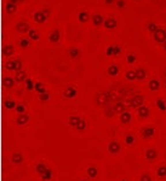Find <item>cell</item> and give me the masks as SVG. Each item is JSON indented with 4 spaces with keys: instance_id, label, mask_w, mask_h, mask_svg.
Instances as JSON below:
<instances>
[{
    "instance_id": "cell-2",
    "label": "cell",
    "mask_w": 166,
    "mask_h": 181,
    "mask_svg": "<svg viewBox=\"0 0 166 181\" xmlns=\"http://www.w3.org/2000/svg\"><path fill=\"white\" fill-rule=\"evenodd\" d=\"M130 104H131L132 108H141L143 106V97L142 96H136L135 98H132L131 100H130Z\"/></svg>"
},
{
    "instance_id": "cell-42",
    "label": "cell",
    "mask_w": 166,
    "mask_h": 181,
    "mask_svg": "<svg viewBox=\"0 0 166 181\" xmlns=\"http://www.w3.org/2000/svg\"><path fill=\"white\" fill-rule=\"evenodd\" d=\"M107 55L108 56H114V46H109L107 48Z\"/></svg>"
},
{
    "instance_id": "cell-29",
    "label": "cell",
    "mask_w": 166,
    "mask_h": 181,
    "mask_svg": "<svg viewBox=\"0 0 166 181\" xmlns=\"http://www.w3.org/2000/svg\"><path fill=\"white\" fill-rule=\"evenodd\" d=\"M17 106V105H16V103L14 102V100H6V102H5V108H6V109H14V108H16Z\"/></svg>"
},
{
    "instance_id": "cell-43",
    "label": "cell",
    "mask_w": 166,
    "mask_h": 181,
    "mask_svg": "<svg viewBox=\"0 0 166 181\" xmlns=\"http://www.w3.org/2000/svg\"><path fill=\"white\" fill-rule=\"evenodd\" d=\"M20 45L22 46V47H28V46H29V40H27V39H23V40H21Z\"/></svg>"
},
{
    "instance_id": "cell-53",
    "label": "cell",
    "mask_w": 166,
    "mask_h": 181,
    "mask_svg": "<svg viewBox=\"0 0 166 181\" xmlns=\"http://www.w3.org/2000/svg\"><path fill=\"white\" fill-rule=\"evenodd\" d=\"M121 181H127V180H121Z\"/></svg>"
},
{
    "instance_id": "cell-20",
    "label": "cell",
    "mask_w": 166,
    "mask_h": 181,
    "mask_svg": "<svg viewBox=\"0 0 166 181\" xmlns=\"http://www.w3.org/2000/svg\"><path fill=\"white\" fill-rule=\"evenodd\" d=\"M159 87H160V82H159L158 80H152L150 82H149V88L152 91H158Z\"/></svg>"
},
{
    "instance_id": "cell-19",
    "label": "cell",
    "mask_w": 166,
    "mask_h": 181,
    "mask_svg": "<svg viewBox=\"0 0 166 181\" xmlns=\"http://www.w3.org/2000/svg\"><path fill=\"white\" fill-rule=\"evenodd\" d=\"M136 71V79L137 80H142V79H144L146 77V70L143 69H137V70H135Z\"/></svg>"
},
{
    "instance_id": "cell-47",
    "label": "cell",
    "mask_w": 166,
    "mask_h": 181,
    "mask_svg": "<svg viewBox=\"0 0 166 181\" xmlns=\"http://www.w3.org/2000/svg\"><path fill=\"white\" fill-rule=\"evenodd\" d=\"M120 51H121V50H120V46H118V45L114 46V56L119 55V53H120Z\"/></svg>"
},
{
    "instance_id": "cell-30",
    "label": "cell",
    "mask_w": 166,
    "mask_h": 181,
    "mask_svg": "<svg viewBox=\"0 0 166 181\" xmlns=\"http://www.w3.org/2000/svg\"><path fill=\"white\" fill-rule=\"evenodd\" d=\"M156 105H158V108L161 110V111H165V110H166V104H165L164 100H161V99H158Z\"/></svg>"
},
{
    "instance_id": "cell-9",
    "label": "cell",
    "mask_w": 166,
    "mask_h": 181,
    "mask_svg": "<svg viewBox=\"0 0 166 181\" xmlns=\"http://www.w3.org/2000/svg\"><path fill=\"white\" fill-rule=\"evenodd\" d=\"M149 109H148L147 106H141V108H138V115L141 116V117H143V118H146V117H148L149 116Z\"/></svg>"
},
{
    "instance_id": "cell-4",
    "label": "cell",
    "mask_w": 166,
    "mask_h": 181,
    "mask_svg": "<svg viewBox=\"0 0 166 181\" xmlns=\"http://www.w3.org/2000/svg\"><path fill=\"white\" fill-rule=\"evenodd\" d=\"M108 151L110 153H113V155H115V153H118L120 151V145L118 144L116 141H112L109 145H108Z\"/></svg>"
},
{
    "instance_id": "cell-3",
    "label": "cell",
    "mask_w": 166,
    "mask_h": 181,
    "mask_svg": "<svg viewBox=\"0 0 166 181\" xmlns=\"http://www.w3.org/2000/svg\"><path fill=\"white\" fill-rule=\"evenodd\" d=\"M154 38L158 42H166V32L163 29H159L156 33H154Z\"/></svg>"
},
{
    "instance_id": "cell-1",
    "label": "cell",
    "mask_w": 166,
    "mask_h": 181,
    "mask_svg": "<svg viewBox=\"0 0 166 181\" xmlns=\"http://www.w3.org/2000/svg\"><path fill=\"white\" fill-rule=\"evenodd\" d=\"M50 15V11L49 10H44V11H40V12H37L34 15V20L35 22H38V23H43L46 18H47V16Z\"/></svg>"
},
{
    "instance_id": "cell-7",
    "label": "cell",
    "mask_w": 166,
    "mask_h": 181,
    "mask_svg": "<svg viewBox=\"0 0 166 181\" xmlns=\"http://www.w3.org/2000/svg\"><path fill=\"white\" fill-rule=\"evenodd\" d=\"M154 133H155V131H154V128H152V127H147V128L143 129V132H142V134H143V137L146 139L152 138L154 135Z\"/></svg>"
},
{
    "instance_id": "cell-28",
    "label": "cell",
    "mask_w": 166,
    "mask_h": 181,
    "mask_svg": "<svg viewBox=\"0 0 166 181\" xmlns=\"http://www.w3.org/2000/svg\"><path fill=\"white\" fill-rule=\"evenodd\" d=\"M14 53V47L12 46H5L4 47V55L5 56H10Z\"/></svg>"
},
{
    "instance_id": "cell-22",
    "label": "cell",
    "mask_w": 166,
    "mask_h": 181,
    "mask_svg": "<svg viewBox=\"0 0 166 181\" xmlns=\"http://www.w3.org/2000/svg\"><path fill=\"white\" fill-rule=\"evenodd\" d=\"M118 73H119V69H118L116 65H110L108 68V74L110 76H115V75H118Z\"/></svg>"
},
{
    "instance_id": "cell-5",
    "label": "cell",
    "mask_w": 166,
    "mask_h": 181,
    "mask_svg": "<svg viewBox=\"0 0 166 181\" xmlns=\"http://www.w3.org/2000/svg\"><path fill=\"white\" fill-rule=\"evenodd\" d=\"M76 93H78V92H76V89L74 88V87H68V88L64 91V97L72 99V98H74L76 96Z\"/></svg>"
},
{
    "instance_id": "cell-50",
    "label": "cell",
    "mask_w": 166,
    "mask_h": 181,
    "mask_svg": "<svg viewBox=\"0 0 166 181\" xmlns=\"http://www.w3.org/2000/svg\"><path fill=\"white\" fill-rule=\"evenodd\" d=\"M11 1H12V3H20V1H23V0H11Z\"/></svg>"
},
{
    "instance_id": "cell-48",
    "label": "cell",
    "mask_w": 166,
    "mask_h": 181,
    "mask_svg": "<svg viewBox=\"0 0 166 181\" xmlns=\"http://www.w3.org/2000/svg\"><path fill=\"white\" fill-rule=\"evenodd\" d=\"M116 5H118L119 7H124V6H125V1H124V0H118Z\"/></svg>"
},
{
    "instance_id": "cell-39",
    "label": "cell",
    "mask_w": 166,
    "mask_h": 181,
    "mask_svg": "<svg viewBox=\"0 0 166 181\" xmlns=\"http://www.w3.org/2000/svg\"><path fill=\"white\" fill-rule=\"evenodd\" d=\"M16 111L18 112L20 115H22V114H24V111H26V108L23 106V105H17V106H16Z\"/></svg>"
},
{
    "instance_id": "cell-38",
    "label": "cell",
    "mask_w": 166,
    "mask_h": 181,
    "mask_svg": "<svg viewBox=\"0 0 166 181\" xmlns=\"http://www.w3.org/2000/svg\"><path fill=\"white\" fill-rule=\"evenodd\" d=\"M6 68H7L9 70H16V61L9 62V63L6 64Z\"/></svg>"
},
{
    "instance_id": "cell-52",
    "label": "cell",
    "mask_w": 166,
    "mask_h": 181,
    "mask_svg": "<svg viewBox=\"0 0 166 181\" xmlns=\"http://www.w3.org/2000/svg\"><path fill=\"white\" fill-rule=\"evenodd\" d=\"M81 181H88V180H81Z\"/></svg>"
},
{
    "instance_id": "cell-51",
    "label": "cell",
    "mask_w": 166,
    "mask_h": 181,
    "mask_svg": "<svg viewBox=\"0 0 166 181\" xmlns=\"http://www.w3.org/2000/svg\"><path fill=\"white\" fill-rule=\"evenodd\" d=\"M164 47H165V50H166V42H164Z\"/></svg>"
},
{
    "instance_id": "cell-8",
    "label": "cell",
    "mask_w": 166,
    "mask_h": 181,
    "mask_svg": "<svg viewBox=\"0 0 166 181\" xmlns=\"http://www.w3.org/2000/svg\"><path fill=\"white\" fill-rule=\"evenodd\" d=\"M80 117H78V116H70V117L68 118V123H69V126L70 127H76V126H78V123H79V122H80Z\"/></svg>"
},
{
    "instance_id": "cell-14",
    "label": "cell",
    "mask_w": 166,
    "mask_h": 181,
    "mask_svg": "<svg viewBox=\"0 0 166 181\" xmlns=\"http://www.w3.org/2000/svg\"><path fill=\"white\" fill-rule=\"evenodd\" d=\"M92 22H93L95 26H101L102 23H104V22H103V17L101 16V15H95V16L92 17Z\"/></svg>"
},
{
    "instance_id": "cell-37",
    "label": "cell",
    "mask_w": 166,
    "mask_h": 181,
    "mask_svg": "<svg viewBox=\"0 0 166 181\" xmlns=\"http://www.w3.org/2000/svg\"><path fill=\"white\" fill-rule=\"evenodd\" d=\"M17 28H18L21 32H27V30H29V27L26 24V23H20V24L17 26Z\"/></svg>"
},
{
    "instance_id": "cell-46",
    "label": "cell",
    "mask_w": 166,
    "mask_h": 181,
    "mask_svg": "<svg viewBox=\"0 0 166 181\" xmlns=\"http://www.w3.org/2000/svg\"><path fill=\"white\" fill-rule=\"evenodd\" d=\"M126 59H127V62H129V63H133V62L136 61V57H135L133 55H129Z\"/></svg>"
},
{
    "instance_id": "cell-6",
    "label": "cell",
    "mask_w": 166,
    "mask_h": 181,
    "mask_svg": "<svg viewBox=\"0 0 166 181\" xmlns=\"http://www.w3.org/2000/svg\"><path fill=\"white\" fill-rule=\"evenodd\" d=\"M120 120H121V123H124V124L129 123V122L131 121V114H130L129 111H124L120 115Z\"/></svg>"
},
{
    "instance_id": "cell-12",
    "label": "cell",
    "mask_w": 166,
    "mask_h": 181,
    "mask_svg": "<svg viewBox=\"0 0 166 181\" xmlns=\"http://www.w3.org/2000/svg\"><path fill=\"white\" fill-rule=\"evenodd\" d=\"M104 27L105 28H109V29H113V28L116 27V21L113 20V18L107 20V21H104Z\"/></svg>"
},
{
    "instance_id": "cell-31",
    "label": "cell",
    "mask_w": 166,
    "mask_h": 181,
    "mask_svg": "<svg viewBox=\"0 0 166 181\" xmlns=\"http://www.w3.org/2000/svg\"><path fill=\"white\" fill-rule=\"evenodd\" d=\"M75 128H76V129H78V131H84L85 128H86V122L81 118V120H80V122L78 123V126H76Z\"/></svg>"
},
{
    "instance_id": "cell-23",
    "label": "cell",
    "mask_w": 166,
    "mask_h": 181,
    "mask_svg": "<svg viewBox=\"0 0 166 181\" xmlns=\"http://www.w3.org/2000/svg\"><path fill=\"white\" fill-rule=\"evenodd\" d=\"M60 36H61V35H60V32L55 30V32H53V33L50 35V40H51L52 42H56V41H58V40H60Z\"/></svg>"
},
{
    "instance_id": "cell-35",
    "label": "cell",
    "mask_w": 166,
    "mask_h": 181,
    "mask_svg": "<svg viewBox=\"0 0 166 181\" xmlns=\"http://www.w3.org/2000/svg\"><path fill=\"white\" fill-rule=\"evenodd\" d=\"M26 79V74L23 71H17V75H16V81H23Z\"/></svg>"
},
{
    "instance_id": "cell-33",
    "label": "cell",
    "mask_w": 166,
    "mask_h": 181,
    "mask_svg": "<svg viewBox=\"0 0 166 181\" xmlns=\"http://www.w3.org/2000/svg\"><path fill=\"white\" fill-rule=\"evenodd\" d=\"M148 29H149L152 33H156L159 30V28H158V26L155 24V23H149V24H148Z\"/></svg>"
},
{
    "instance_id": "cell-16",
    "label": "cell",
    "mask_w": 166,
    "mask_h": 181,
    "mask_svg": "<svg viewBox=\"0 0 166 181\" xmlns=\"http://www.w3.org/2000/svg\"><path fill=\"white\" fill-rule=\"evenodd\" d=\"M4 86L6 87V88H11L14 85H15V80L14 79H11V77H5L4 79Z\"/></svg>"
},
{
    "instance_id": "cell-18",
    "label": "cell",
    "mask_w": 166,
    "mask_h": 181,
    "mask_svg": "<svg viewBox=\"0 0 166 181\" xmlns=\"http://www.w3.org/2000/svg\"><path fill=\"white\" fill-rule=\"evenodd\" d=\"M40 176H41V180H44V181H49V180L52 178V170L49 168V169H47V170H46L43 175H40Z\"/></svg>"
},
{
    "instance_id": "cell-45",
    "label": "cell",
    "mask_w": 166,
    "mask_h": 181,
    "mask_svg": "<svg viewBox=\"0 0 166 181\" xmlns=\"http://www.w3.org/2000/svg\"><path fill=\"white\" fill-rule=\"evenodd\" d=\"M39 97H40V99L43 102H45V100H47V99L50 98V96H49V93H44V94H39Z\"/></svg>"
},
{
    "instance_id": "cell-36",
    "label": "cell",
    "mask_w": 166,
    "mask_h": 181,
    "mask_svg": "<svg viewBox=\"0 0 166 181\" xmlns=\"http://www.w3.org/2000/svg\"><path fill=\"white\" fill-rule=\"evenodd\" d=\"M29 38L32 40H38L39 39V34L35 30H29Z\"/></svg>"
},
{
    "instance_id": "cell-40",
    "label": "cell",
    "mask_w": 166,
    "mask_h": 181,
    "mask_svg": "<svg viewBox=\"0 0 166 181\" xmlns=\"http://www.w3.org/2000/svg\"><path fill=\"white\" fill-rule=\"evenodd\" d=\"M125 141H126L127 145H132V144L135 143V138H133V135H127L126 139H125Z\"/></svg>"
},
{
    "instance_id": "cell-17",
    "label": "cell",
    "mask_w": 166,
    "mask_h": 181,
    "mask_svg": "<svg viewBox=\"0 0 166 181\" xmlns=\"http://www.w3.org/2000/svg\"><path fill=\"white\" fill-rule=\"evenodd\" d=\"M47 169H49V168H47V167L44 164V163H39V164L37 166V173H38L39 175H43V174L47 170Z\"/></svg>"
},
{
    "instance_id": "cell-44",
    "label": "cell",
    "mask_w": 166,
    "mask_h": 181,
    "mask_svg": "<svg viewBox=\"0 0 166 181\" xmlns=\"http://www.w3.org/2000/svg\"><path fill=\"white\" fill-rule=\"evenodd\" d=\"M141 181H152V178H150V175H148V174H144V175H142V178H141Z\"/></svg>"
},
{
    "instance_id": "cell-15",
    "label": "cell",
    "mask_w": 166,
    "mask_h": 181,
    "mask_svg": "<svg viewBox=\"0 0 166 181\" xmlns=\"http://www.w3.org/2000/svg\"><path fill=\"white\" fill-rule=\"evenodd\" d=\"M34 89L37 91L39 94H44V93H46L45 87H44V85L41 83V82H37V83H35V88Z\"/></svg>"
},
{
    "instance_id": "cell-41",
    "label": "cell",
    "mask_w": 166,
    "mask_h": 181,
    "mask_svg": "<svg viewBox=\"0 0 166 181\" xmlns=\"http://www.w3.org/2000/svg\"><path fill=\"white\" fill-rule=\"evenodd\" d=\"M126 79L127 80H135L136 79V71H129L126 74Z\"/></svg>"
},
{
    "instance_id": "cell-49",
    "label": "cell",
    "mask_w": 166,
    "mask_h": 181,
    "mask_svg": "<svg viewBox=\"0 0 166 181\" xmlns=\"http://www.w3.org/2000/svg\"><path fill=\"white\" fill-rule=\"evenodd\" d=\"M113 1H114V0H105V3H107V4H109V5H110V4H113Z\"/></svg>"
},
{
    "instance_id": "cell-11",
    "label": "cell",
    "mask_w": 166,
    "mask_h": 181,
    "mask_svg": "<svg viewBox=\"0 0 166 181\" xmlns=\"http://www.w3.org/2000/svg\"><path fill=\"white\" fill-rule=\"evenodd\" d=\"M28 121H29V116L26 115V114H22V115H20V117L17 118V123L18 124H26V123H28Z\"/></svg>"
},
{
    "instance_id": "cell-24",
    "label": "cell",
    "mask_w": 166,
    "mask_h": 181,
    "mask_svg": "<svg viewBox=\"0 0 166 181\" xmlns=\"http://www.w3.org/2000/svg\"><path fill=\"white\" fill-rule=\"evenodd\" d=\"M15 10H16V4L15 3H9L7 5H6V11L9 13H12V12H15Z\"/></svg>"
},
{
    "instance_id": "cell-25",
    "label": "cell",
    "mask_w": 166,
    "mask_h": 181,
    "mask_svg": "<svg viewBox=\"0 0 166 181\" xmlns=\"http://www.w3.org/2000/svg\"><path fill=\"white\" fill-rule=\"evenodd\" d=\"M26 87H27L28 91H33L35 88V83L33 82L31 79H28V80H26Z\"/></svg>"
},
{
    "instance_id": "cell-26",
    "label": "cell",
    "mask_w": 166,
    "mask_h": 181,
    "mask_svg": "<svg viewBox=\"0 0 166 181\" xmlns=\"http://www.w3.org/2000/svg\"><path fill=\"white\" fill-rule=\"evenodd\" d=\"M114 111H115V112L122 114L124 111H126V110H125V108H124V105H122L121 103H118V104L115 105V108H114Z\"/></svg>"
},
{
    "instance_id": "cell-32",
    "label": "cell",
    "mask_w": 166,
    "mask_h": 181,
    "mask_svg": "<svg viewBox=\"0 0 166 181\" xmlns=\"http://www.w3.org/2000/svg\"><path fill=\"white\" fill-rule=\"evenodd\" d=\"M158 175L160 178H166V167H160L158 169Z\"/></svg>"
},
{
    "instance_id": "cell-34",
    "label": "cell",
    "mask_w": 166,
    "mask_h": 181,
    "mask_svg": "<svg viewBox=\"0 0 166 181\" xmlns=\"http://www.w3.org/2000/svg\"><path fill=\"white\" fill-rule=\"evenodd\" d=\"M79 50L78 48H72L69 51V56L72 57V58H76V57H79Z\"/></svg>"
},
{
    "instance_id": "cell-27",
    "label": "cell",
    "mask_w": 166,
    "mask_h": 181,
    "mask_svg": "<svg viewBox=\"0 0 166 181\" xmlns=\"http://www.w3.org/2000/svg\"><path fill=\"white\" fill-rule=\"evenodd\" d=\"M79 21H80V22H86V21H88V13L85 12V11L80 12V13H79Z\"/></svg>"
},
{
    "instance_id": "cell-10",
    "label": "cell",
    "mask_w": 166,
    "mask_h": 181,
    "mask_svg": "<svg viewBox=\"0 0 166 181\" xmlns=\"http://www.w3.org/2000/svg\"><path fill=\"white\" fill-rule=\"evenodd\" d=\"M156 156H158V152L155 150H148L147 152H146V157H147V159H149V161H153V159H155L156 158Z\"/></svg>"
},
{
    "instance_id": "cell-21",
    "label": "cell",
    "mask_w": 166,
    "mask_h": 181,
    "mask_svg": "<svg viewBox=\"0 0 166 181\" xmlns=\"http://www.w3.org/2000/svg\"><path fill=\"white\" fill-rule=\"evenodd\" d=\"M97 168H95V167H90V168H87V175H88V178H95V176H97Z\"/></svg>"
},
{
    "instance_id": "cell-13",
    "label": "cell",
    "mask_w": 166,
    "mask_h": 181,
    "mask_svg": "<svg viewBox=\"0 0 166 181\" xmlns=\"http://www.w3.org/2000/svg\"><path fill=\"white\" fill-rule=\"evenodd\" d=\"M11 161H12V162L15 163V164H20V163L23 161V156H22L21 153H18V152H17V153H14V155H12V158H11Z\"/></svg>"
}]
</instances>
